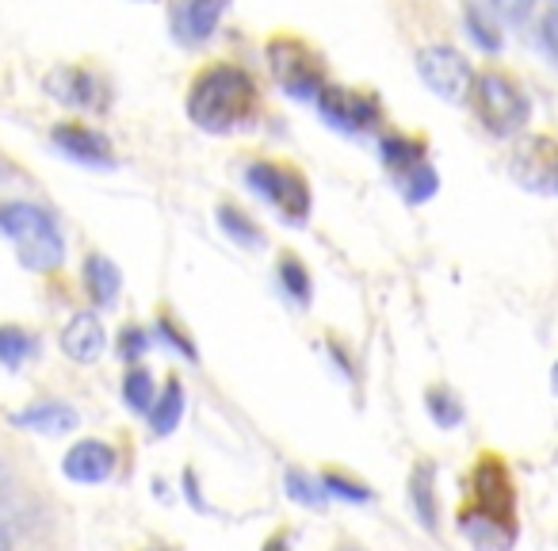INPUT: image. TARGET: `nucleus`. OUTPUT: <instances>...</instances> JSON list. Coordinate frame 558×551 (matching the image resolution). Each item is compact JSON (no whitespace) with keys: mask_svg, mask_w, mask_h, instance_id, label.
Listing matches in <instances>:
<instances>
[{"mask_svg":"<svg viewBox=\"0 0 558 551\" xmlns=\"http://www.w3.org/2000/svg\"><path fill=\"white\" fill-rule=\"evenodd\" d=\"M463 540L474 551H512L520 536L517 520V482L497 452H482L466 471V498L456 517Z\"/></svg>","mask_w":558,"mask_h":551,"instance_id":"1","label":"nucleus"},{"mask_svg":"<svg viewBox=\"0 0 558 551\" xmlns=\"http://www.w3.org/2000/svg\"><path fill=\"white\" fill-rule=\"evenodd\" d=\"M256 104H260L256 81L248 77V70L233 62L207 65L187 88V116L207 134H230L238 127L253 123Z\"/></svg>","mask_w":558,"mask_h":551,"instance_id":"2","label":"nucleus"},{"mask_svg":"<svg viewBox=\"0 0 558 551\" xmlns=\"http://www.w3.org/2000/svg\"><path fill=\"white\" fill-rule=\"evenodd\" d=\"M0 233L16 241L20 264L32 272H54L65 261V233L47 207L27 200L0 203Z\"/></svg>","mask_w":558,"mask_h":551,"instance_id":"3","label":"nucleus"},{"mask_svg":"<svg viewBox=\"0 0 558 551\" xmlns=\"http://www.w3.org/2000/svg\"><path fill=\"white\" fill-rule=\"evenodd\" d=\"M471 104L478 111L482 127L494 134H517L527 123V111H532L527 93L501 70H486L474 77Z\"/></svg>","mask_w":558,"mask_h":551,"instance_id":"4","label":"nucleus"},{"mask_svg":"<svg viewBox=\"0 0 558 551\" xmlns=\"http://www.w3.org/2000/svg\"><path fill=\"white\" fill-rule=\"evenodd\" d=\"M245 177L288 223H306V215H311V207H314V195L303 172L283 161H253Z\"/></svg>","mask_w":558,"mask_h":551,"instance_id":"5","label":"nucleus"},{"mask_svg":"<svg viewBox=\"0 0 558 551\" xmlns=\"http://www.w3.org/2000/svg\"><path fill=\"white\" fill-rule=\"evenodd\" d=\"M417 73H421V81H425L428 93H436L448 104H463L474 88V77H478V73L471 70V62H466L456 47H448V43H436V47L421 50Z\"/></svg>","mask_w":558,"mask_h":551,"instance_id":"6","label":"nucleus"},{"mask_svg":"<svg viewBox=\"0 0 558 551\" xmlns=\"http://www.w3.org/2000/svg\"><path fill=\"white\" fill-rule=\"evenodd\" d=\"M268 58H271V73L291 96L299 100H318L326 93V70L322 62L295 39H276L268 47Z\"/></svg>","mask_w":558,"mask_h":551,"instance_id":"7","label":"nucleus"},{"mask_svg":"<svg viewBox=\"0 0 558 551\" xmlns=\"http://www.w3.org/2000/svg\"><path fill=\"white\" fill-rule=\"evenodd\" d=\"M116 467H119L116 444L100 441V436L77 441L62 459V475L73 482H81V487H100V482H108L111 475H116Z\"/></svg>","mask_w":558,"mask_h":551,"instance_id":"8","label":"nucleus"},{"mask_svg":"<svg viewBox=\"0 0 558 551\" xmlns=\"http://www.w3.org/2000/svg\"><path fill=\"white\" fill-rule=\"evenodd\" d=\"M230 0H177L172 9V32L184 47H203L218 32Z\"/></svg>","mask_w":558,"mask_h":551,"instance_id":"9","label":"nucleus"},{"mask_svg":"<svg viewBox=\"0 0 558 551\" xmlns=\"http://www.w3.org/2000/svg\"><path fill=\"white\" fill-rule=\"evenodd\" d=\"M47 93L54 96L58 104H70V108H104V88L100 81H96V73L81 70V65H54V70L47 73Z\"/></svg>","mask_w":558,"mask_h":551,"instance_id":"10","label":"nucleus"},{"mask_svg":"<svg viewBox=\"0 0 558 551\" xmlns=\"http://www.w3.org/2000/svg\"><path fill=\"white\" fill-rule=\"evenodd\" d=\"M50 142L62 149L65 157L81 165H116V149H111V139L85 123H58L50 131Z\"/></svg>","mask_w":558,"mask_h":551,"instance_id":"11","label":"nucleus"},{"mask_svg":"<svg viewBox=\"0 0 558 551\" xmlns=\"http://www.w3.org/2000/svg\"><path fill=\"white\" fill-rule=\"evenodd\" d=\"M318 108L326 111V119L333 127H349V131H364V127L375 123L379 116V104L372 96L349 93V88H326L318 96Z\"/></svg>","mask_w":558,"mask_h":551,"instance_id":"12","label":"nucleus"},{"mask_svg":"<svg viewBox=\"0 0 558 551\" xmlns=\"http://www.w3.org/2000/svg\"><path fill=\"white\" fill-rule=\"evenodd\" d=\"M108 349V334H104V322L93 311H81L70 319V326L62 330V352L77 364H96Z\"/></svg>","mask_w":558,"mask_h":551,"instance_id":"13","label":"nucleus"},{"mask_svg":"<svg viewBox=\"0 0 558 551\" xmlns=\"http://www.w3.org/2000/svg\"><path fill=\"white\" fill-rule=\"evenodd\" d=\"M12 426L24 429V433L62 436V433H73V429L81 426V414L73 410L70 403L47 398V403H35V406H27V410L12 414Z\"/></svg>","mask_w":558,"mask_h":551,"instance_id":"14","label":"nucleus"},{"mask_svg":"<svg viewBox=\"0 0 558 551\" xmlns=\"http://www.w3.org/2000/svg\"><path fill=\"white\" fill-rule=\"evenodd\" d=\"M81 276H85V291L96 307H111L119 299V291H123V272H119V264L104 253H88Z\"/></svg>","mask_w":558,"mask_h":551,"instance_id":"15","label":"nucleus"},{"mask_svg":"<svg viewBox=\"0 0 558 551\" xmlns=\"http://www.w3.org/2000/svg\"><path fill=\"white\" fill-rule=\"evenodd\" d=\"M184 410H187L184 387H180L177 375H169V380H165V387L157 391L149 414H146V418H149V433H154V436H172L180 429V421H184Z\"/></svg>","mask_w":558,"mask_h":551,"instance_id":"16","label":"nucleus"},{"mask_svg":"<svg viewBox=\"0 0 558 551\" xmlns=\"http://www.w3.org/2000/svg\"><path fill=\"white\" fill-rule=\"evenodd\" d=\"M410 502L421 525L436 528V520H440V510H436V471L428 464H417L410 471Z\"/></svg>","mask_w":558,"mask_h":551,"instance_id":"17","label":"nucleus"},{"mask_svg":"<svg viewBox=\"0 0 558 551\" xmlns=\"http://www.w3.org/2000/svg\"><path fill=\"white\" fill-rule=\"evenodd\" d=\"M283 490H288L291 502L306 505V510H326V502H329L322 479H314L303 467H288V471H283Z\"/></svg>","mask_w":558,"mask_h":551,"instance_id":"18","label":"nucleus"},{"mask_svg":"<svg viewBox=\"0 0 558 551\" xmlns=\"http://www.w3.org/2000/svg\"><path fill=\"white\" fill-rule=\"evenodd\" d=\"M35 352H39V337H32L20 326H0V364L16 372V368H24Z\"/></svg>","mask_w":558,"mask_h":551,"instance_id":"19","label":"nucleus"},{"mask_svg":"<svg viewBox=\"0 0 558 551\" xmlns=\"http://www.w3.org/2000/svg\"><path fill=\"white\" fill-rule=\"evenodd\" d=\"M218 226H222V230L230 233L241 249H260L264 245V230L245 215V211L233 207V203H222V207H218Z\"/></svg>","mask_w":558,"mask_h":551,"instance_id":"20","label":"nucleus"},{"mask_svg":"<svg viewBox=\"0 0 558 551\" xmlns=\"http://www.w3.org/2000/svg\"><path fill=\"white\" fill-rule=\"evenodd\" d=\"M276 276H279V288L288 291L295 303H311V296H314V288H311V272H306V264L299 261L295 253H283L279 256V264H276Z\"/></svg>","mask_w":558,"mask_h":551,"instance_id":"21","label":"nucleus"},{"mask_svg":"<svg viewBox=\"0 0 558 551\" xmlns=\"http://www.w3.org/2000/svg\"><path fill=\"white\" fill-rule=\"evenodd\" d=\"M154 398H157L154 375H149L142 364H131V368H126V375H123V403L131 406L134 414H149Z\"/></svg>","mask_w":558,"mask_h":551,"instance_id":"22","label":"nucleus"},{"mask_svg":"<svg viewBox=\"0 0 558 551\" xmlns=\"http://www.w3.org/2000/svg\"><path fill=\"white\" fill-rule=\"evenodd\" d=\"M425 410H428V418L436 421L440 429H456L459 421H463V398L456 395V391H448V387H428V395H425Z\"/></svg>","mask_w":558,"mask_h":551,"instance_id":"23","label":"nucleus"},{"mask_svg":"<svg viewBox=\"0 0 558 551\" xmlns=\"http://www.w3.org/2000/svg\"><path fill=\"white\" fill-rule=\"evenodd\" d=\"M318 479H322V487H326V494H329V498H341V502H356V505H364V502H372V498H375L367 482L352 479L349 471H337V467H329V471H322Z\"/></svg>","mask_w":558,"mask_h":551,"instance_id":"24","label":"nucleus"},{"mask_svg":"<svg viewBox=\"0 0 558 551\" xmlns=\"http://www.w3.org/2000/svg\"><path fill=\"white\" fill-rule=\"evenodd\" d=\"M402 177V195L410 203H425V200H433L436 195V188H440V177H436V169L428 161H421V165H413V169H405V172H398Z\"/></svg>","mask_w":558,"mask_h":551,"instance_id":"25","label":"nucleus"},{"mask_svg":"<svg viewBox=\"0 0 558 551\" xmlns=\"http://www.w3.org/2000/svg\"><path fill=\"white\" fill-rule=\"evenodd\" d=\"M383 161L390 165V169H398V172H405V169H413V165H421L425 161V146L421 142H413V139H383Z\"/></svg>","mask_w":558,"mask_h":551,"instance_id":"26","label":"nucleus"},{"mask_svg":"<svg viewBox=\"0 0 558 551\" xmlns=\"http://www.w3.org/2000/svg\"><path fill=\"white\" fill-rule=\"evenodd\" d=\"M157 337H165V342H169L172 349L180 352V357L192 360V364H195V360H199V352H195L192 337H187L184 330H177V322H172L169 314H161V319H157Z\"/></svg>","mask_w":558,"mask_h":551,"instance_id":"27","label":"nucleus"},{"mask_svg":"<svg viewBox=\"0 0 558 551\" xmlns=\"http://www.w3.org/2000/svg\"><path fill=\"white\" fill-rule=\"evenodd\" d=\"M149 349V337L142 334L138 326H126L123 334H119V352H123V360H131V364H138V357Z\"/></svg>","mask_w":558,"mask_h":551,"instance_id":"28","label":"nucleus"},{"mask_svg":"<svg viewBox=\"0 0 558 551\" xmlns=\"http://www.w3.org/2000/svg\"><path fill=\"white\" fill-rule=\"evenodd\" d=\"M466 24H471V35L478 39L482 50H501V35L489 32V24H482V16L474 9H466Z\"/></svg>","mask_w":558,"mask_h":551,"instance_id":"29","label":"nucleus"},{"mask_svg":"<svg viewBox=\"0 0 558 551\" xmlns=\"http://www.w3.org/2000/svg\"><path fill=\"white\" fill-rule=\"evenodd\" d=\"M532 4L535 0H494V9L501 12L505 20H512V24H520V20L532 12Z\"/></svg>","mask_w":558,"mask_h":551,"instance_id":"30","label":"nucleus"},{"mask_svg":"<svg viewBox=\"0 0 558 551\" xmlns=\"http://www.w3.org/2000/svg\"><path fill=\"white\" fill-rule=\"evenodd\" d=\"M543 43L558 55V9H550L547 16H543Z\"/></svg>","mask_w":558,"mask_h":551,"instance_id":"31","label":"nucleus"},{"mask_svg":"<svg viewBox=\"0 0 558 551\" xmlns=\"http://www.w3.org/2000/svg\"><path fill=\"white\" fill-rule=\"evenodd\" d=\"M12 177H16V165H12L9 157L0 154V184H4V180H12Z\"/></svg>","mask_w":558,"mask_h":551,"instance_id":"32","label":"nucleus"},{"mask_svg":"<svg viewBox=\"0 0 558 551\" xmlns=\"http://www.w3.org/2000/svg\"><path fill=\"white\" fill-rule=\"evenodd\" d=\"M264 551H291L288 536H271V540H268V543H264Z\"/></svg>","mask_w":558,"mask_h":551,"instance_id":"33","label":"nucleus"},{"mask_svg":"<svg viewBox=\"0 0 558 551\" xmlns=\"http://www.w3.org/2000/svg\"><path fill=\"white\" fill-rule=\"evenodd\" d=\"M0 551H12V536H9V528L0 525Z\"/></svg>","mask_w":558,"mask_h":551,"instance_id":"34","label":"nucleus"},{"mask_svg":"<svg viewBox=\"0 0 558 551\" xmlns=\"http://www.w3.org/2000/svg\"><path fill=\"white\" fill-rule=\"evenodd\" d=\"M550 387H555V395H558V360H555V368H550Z\"/></svg>","mask_w":558,"mask_h":551,"instance_id":"35","label":"nucleus"},{"mask_svg":"<svg viewBox=\"0 0 558 551\" xmlns=\"http://www.w3.org/2000/svg\"><path fill=\"white\" fill-rule=\"evenodd\" d=\"M138 551H177V548H161V543H154V548H138Z\"/></svg>","mask_w":558,"mask_h":551,"instance_id":"36","label":"nucleus"},{"mask_svg":"<svg viewBox=\"0 0 558 551\" xmlns=\"http://www.w3.org/2000/svg\"><path fill=\"white\" fill-rule=\"evenodd\" d=\"M337 551H360V548H356V543H341Z\"/></svg>","mask_w":558,"mask_h":551,"instance_id":"37","label":"nucleus"},{"mask_svg":"<svg viewBox=\"0 0 558 551\" xmlns=\"http://www.w3.org/2000/svg\"><path fill=\"white\" fill-rule=\"evenodd\" d=\"M555 188H558V161H555Z\"/></svg>","mask_w":558,"mask_h":551,"instance_id":"38","label":"nucleus"}]
</instances>
